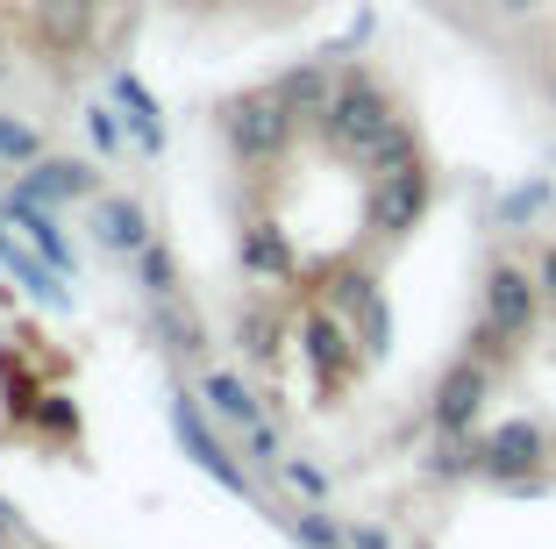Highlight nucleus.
Listing matches in <instances>:
<instances>
[{
  "instance_id": "25",
  "label": "nucleus",
  "mask_w": 556,
  "mask_h": 549,
  "mask_svg": "<svg viewBox=\"0 0 556 549\" xmlns=\"http://www.w3.org/2000/svg\"><path fill=\"white\" fill-rule=\"evenodd\" d=\"M535 286H542V300H549V308H556V242H549V250H542V264H535Z\"/></svg>"
},
{
  "instance_id": "21",
  "label": "nucleus",
  "mask_w": 556,
  "mask_h": 549,
  "mask_svg": "<svg viewBox=\"0 0 556 549\" xmlns=\"http://www.w3.org/2000/svg\"><path fill=\"white\" fill-rule=\"evenodd\" d=\"M542 208H549V186L535 178V186H514V194L500 200V222H535Z\"/></svg>"
},
{
  "instance_id": "2",
  "label": "nucleus",
  "mask_w": 556,
  "mask_h": 549,
  "mask_svg": "<svg viewBox=\"0 0 556 549\" xmlns=\"http://www.w3.org/2000/svg\"><path fill=\"white\" fill-rule=\"evenodd\" d=\"M293 122H300V114L286 108L278 93H243V100L229 108V144H236V158L271 164L278 150L293 144Z\"/></svg>"
},
{
  "instance_id": "18",
  "label": "nucleus",
  "mask_w": 556,
  "mask_h": 549,
  "mask_svg": "<svg viewBox=\"0 0 556 549\" xmlns=\"http://www.w3.org/2000/svg\"><path fill=\"white\" fill-rule=\"evenodd\" d=\"M236 342H243L250 357H278V314L271 308H243L236 314Z\"/></svg>"
},
{
  "instance_id": "13",
  "label": "nucleus",
  "mask_w": 556,
  "mask_h": 549,
  "mask_svg": "<svg viewBox=\"0 0 556 549\" xmlns=\"http://www.w3.org/2000/svg\"><path fill=\"white\" fill-rule=\"evenodd\" d=\"M100 242L143 258V250H150V214L136 208V200H100Z\"/></svg>"
},
{
  "instance_id": "9",
  "label": "nucleus",
  "mask_w": 556,
  "mask_h": 549,
  "mask_svg": "<svg viewBox=\"0 0 556 549\" xmlns=\"http://www.w3.org/2000/svg\"><path fill=\"white\" fill-rule=\"evenodd\" d=\"M93 186H100L93 164H79V158H36L29 178H22V194L43 200V208H50V200H86Z\"/></svg>"
},
{
  "instance_id": "7",
  "label": "nucleus",
  "mask_w": 556,
  "mask_h": 549,
  "mask_svg": "<svg viewBox=\"0 0 556 549\" xmlns=\"http://www.w3.org/2000/svg\"><path fill=\"white\" fill-rule=\"evenodd\" d=\"M300 350H307L314 378H321L328 392H336V386H350V372H357V342H350V328L336 322L328 308H314L307 322H300Z\"/></svg>"
},
{
  "instance_id": "20",
  "label": "nucleus",
  "mask_w": 556,
  "mask_h": 549,
  "mask_svg": "<svg viewBox=\"0 0 556 549\" xmlns=\"http://www.w3.org/2000/svg\"><path fill=\"white\" fill-rule=\"evenodd\" d=\"M293 535H300L307 549H350V528H336V521L314 514V507H307V514H293Z\"/></svg>"
},
{
  "instance_id": "5",
  "label": "nucleus",
  "mask_w": 556,
  "mask_h": 549,
  "mask_svg": "<svg viewBox=\"0 0 556 549\" xmlns=\"http://www.w3.org/2000/svg\"><path fill=\"white\" fill-rule=\"evenodd\" d=\"M485 392H492V364H478V357H464V364H450V378L435 386V428L442 436H471V421H478V407H485Z\"/></svg>"
},
{
  "instance_id": "22",
  "label": "nucleus",
  "mask_w": 556,
  "mask_h": 549,
  "mask_svg": "<svg viewBox=\"0 0 556 549\" xmlns=\"http://www.w3.org/2000/svg\"><path fill=\"white\" fill-rule=\"evenodd\" d=\"M136 264H143V286L157 292V300H172V292H179V272H172V250H157V242H150V250H143Z\"/></svg>"
},
{
  "instance_id": "16",
  "label": "nucleus",
  "mask_w": 556,
  "mask_h": 549,
  "mask_svg": "<svg viewBox=\"0 0 556 549\" xmlns=\"http://www.w3.org/2000/svg\"><path fill=\"white\" fill-rule=\"evenodd\" d=\"M0 264H8V272L22 278V286L36 292V300H43V308H65V286H58V272H50V264H36V258H22L15 242L0 236Z\"/></svg>"
},
{
  "instance_id": "24",
  "label": "nucleus",
  "mask_w": 556,
  "mask_h": 549,
  "mask_svg": "<svg viewBox=\"0 0 556 549\" xmlns=\"http://www.w3.org/2000/svg\"><path fill=\"white\" fill-rule=\"evenodd\" d=\"M86 129H93V144L115 158L122 150V122H115V108H86Z\"/></svg>"
},
{
  "instance_id": "6",
  "label": "nucleus",
  "mask_w": 556,
  "mask_h": 549,
  "mask_svg": "<svg viewBox=\"0 0 556 549\" xmlns=\"http://www.w3.org/2000/svg\"><path fill=\"white\" fill-rule=\"evenodd\" d=\"M428 208V172L421 164H400V172H378L371 186V228L378 236H407Z\"/></svg>"
},
{
  "instance_id": "11",
  "label": "nucleus",
  "mask_w": 556,
  "mask_h": 549,
  "mask_svg": "<svg viewBox=\"0 0 556 549\" xmlns=\"http://www.w3.org/2000/svg\"><path fill=\"white\" fill-rule=\"evenodd\" d=\"M172 421H179L186 450H193V464L207 471V478H222V485H229V492H250V485H243V471H236V457L222 450V442H214V436H207V421H200V407H186V400H179V414H172Z\"/></svg>"
},
{
  "instance_id": "12",
  "label": "nucleus",
  "mask_w": 556,
  "mask_h": 549,
  "mask_svg": "<svg viewBox=\"0 0 556 549\" xmlns=\"http://www.w3.org/2000/svg\"><path fill=\"white\" fill-rule=\"evenodd\" d=\"M115 108L129 114V129H136V144H143V158H157V150H164V122H157V100L143 93V79H136V72H115Z\"/></svg>"
},
{
  "instance_id": "19",
  "label": "nucleus",
  "mask_w": 556,
  "mask_h": 549,
  "mask_svg": "<svg viewBox=\"0 0 556 549\" xmlns=\"http://www.w3.org/2000/svg\"><path fill=\"white\" fill-rule=\"evenodd\" d=\"M43 158V144H36L29 122H15V114H0V164H36Z\"/></svg>"
},
{
  "instance_id": "14",
  "label": "nucleus",
  "mask_w": 556,
  "mask_h": 549,
  "mask_svg": "<svg viewBox=\"0 0 556 549\" xmlns=\"http://www.w3.org/2000/svg\"><path fill=\"white\" fill-rule=\"evenodd\" d=\"M271 93L286 100V108H293L300 122H321L328 100H336V86H328V72H321V65H300V72H286V79H278Z\"/></svg>"
},
{
  "instance_id": "23",
  "label": "nucleus",
  "mask_w": 556,
  "mask_h": 549,
  "mask_svg": "<svg viewBox=\"0 0 556 549\" xmlns=\"http://www.w3.org/2000/svg\"><path fill=\"white\" fill-rule=\"evenodd\" d=\"M278 478L293 485V492H307V500H328V478L307 464V457H286V464H278Z\"/></svg>"
},
{
  "instance_id": "3",
  "label": "nucleus",
  "mask_w": 556,
  "mask_h": 549,
  "mask_svg": "<svg viewBox=\"0 0 556 549\" xmlns=\"http://www.w3.org/2000/svg\"><path fill=\"white\" fill-rule=\"evenodd\" d=\"M542 457H549V442H542L535 421H500V428L478 442V464H485V478H500V485H535Z\"/></svg>"
},
{
  "instance_id": "1",
  "label": "nucleus",
  "mask_w": 556,
  "mask_h": 549,
  "mask_svg": "<svg viewBox=\"0 0 556 549\" xmlns=\"http://www.w3.org/2000/svg\"><path fill=\"white\" fill-rule=\"evenodd\" d=\"M393 129H400L393 100H386L378 79H364V72H350V79L336 86V100H328V114H321V136L343 150V158H357V164H371V150Z\"/></svg>"
},
{
  "instance_id": "4",
  "label": "nucleus",
  "mask_w": 556,
  "mask_h": 549,
  "mask_svg": "<svg viewBox=\"0 0 556 549\" xmlns=\"http://www.w3.org/2000/svg\"><path fill=\"white\" fill-rule=\"evenodd\" d=\"M535 314H542V286L535 278H528L521 264H492L485 272V322L507 342H521L528 328H535Z\"/></svg>"
},
{
  "instance_id": "10",
  "label": "nucleus",
  "mask_w": 556,
  "mask_h": 549,
  "mask_svg": "<svg viewBox=\"0 0 556 549\" xmlns=\"http://www.w3.org/2000/svg\"><path fill=\"white\" fill-rule=\"evenodd\" d=\"M8 222H15L22 236H29L36 250H43V264H50V272H79V258H72V242L58 236V222H50V208H43V200L8 194Z\"/></svg>"
},
{
  "instance_id": "17",
  "label": "nucleus",
  "mask_w": 556,
  "mask_h": 549,
  "mask_svg": "<svg viewBox=\"0 0 556 549\" xmlns=\"http://www.w3.org/2000/svg\"><path fill=\"white\" fill-rule=\"evenodd\" d=\"M243 264H250V272H264V278H286V272H293V258H286V236H278L271 222H257V228L243 236Z\"/></svg>"
},
{
  "instance_id": "26",
  "label": "nucleus",
  "mask_w": 556,
  "mask_h": 549,
  "mask_svg": "<svg viewBox=\"0 0 556 549\" xmlns=\"http://www.w3.org/2000/svg\"><path fill=\"white\" fill-rule=\"evenodd\" d=\"M492 8H500V15H535L542 0H492Z\"/></svg>"
},
{
  "instance_id": "8",
  "label": "nucleus",
  "mask_w": 556,
  "mask_h": 549,
  "mask_svg": "<svg viewBox=\"0 0 556 549\" xmlns=\"http://www.w3.org/2000/svg\"><path fill=\"white\" fill-rule=\"evenodd\" d=\"M93 36V0H36V43L72 58Z\"/></svg>"
},
{
  "instance_id": "15",
  "label": "nucleus",
  "mask_w": 556,
  "mask_h": 549,
  "mask_svg": "<svg viewBox=\"0 0 556 549\" xmlns=\"http://www.w3.org/2000/svg\"><path fill=\"white\" fill-rule=\"evenodd\" d=\"M207 407H214L222 421H229V428H243V436H250V428H264V414H257V392H250L236 372H214V378H207Z\"/></svg>"
}]
</instances>
